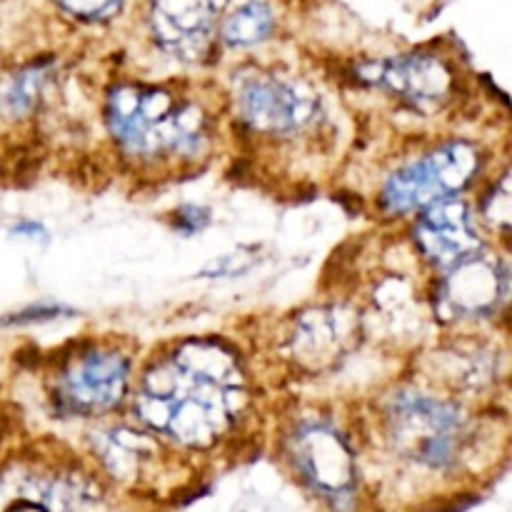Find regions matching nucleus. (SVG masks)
<instances>
[{
    "instance_id": "nucleus-1",
    "label": "nucleus",
    "mask_w": 512,
    "mask_h": 512,
    "mask_svg": "<svg viewBox=\"0 0 512 512\" xmlns=\"http://www.w3.org/2000/svg\"><path fill=\"white\" fill-rule=\"evenodd\" d=\"M245 405V375L233 350L188 340L140 378L133 408L143 425L193 450L213 448Z\"/></svg>"
},
{
    "instance_id": "nucleus-2",
    "label": "nucleus",
    "mask_w": 512,
    "mask_h": 512,
    "mask_svg": "<svg viewBox=\"0 0 512 512\" xmlns=\"http://www.w3.org/2000/svg\"><path fill=\"white\" fill-rule=\"evenodd\" d=\"M105 123L125 158L140 165L193 163L208 153L213 138L208 113L160 85L113 88Z\"/></svg>"
},
{
    "instance_id": "nucleus-3",
    "label": "nucleus",
    "mask_w": 512,
    "mask_h": 512,
    "mask_svg": "<svg viewBox=\"0 0 512 512\" xmlns=\"http://www.w3.org/2000/svg\"><path fill=\"white\" fill-rule=\"evenodd\" d=\"M395 455L425 470H453L473 443V425L455 403L423 390H400L385 408Z\"/></svg>"
},
{
    "instance_id": "nucleus-4",
    "label": "nucleus",
    "mask_w": 512,
    "mask_h": 512,
    "mask_svg": "<svg viewBox=\"0 0 512 512\" xmlns=\"http://www.w3.org/2000/svg\"><path fill=\"white\" fill-rule=\"evenodd\" d=\"M478 148L468 140H448L430 153L393 170L380 193V205L388 215L420 213L430 205L458 198L480 173Z\"/></svg>"
},
{
    "instance_id": "nucleus-5",
    "label": "nucleus",
    "mask_w": 512,
    "mask_h": 512,
    "mask_svg": "<svg viewBox=\"0 0 512 512\" xmlns=\"http://www.w3.org/2000/svg\"><path fill=\"white\" fill-rule=\"evenodd\" d=\"M133 365L120 350L93 345L63 365L53 383V403L60 413L95 418L118 408L130 390Z\"/></svg>"
},
{
    "instance_id": "nucleus-6",
    "label": "nucleus",
    "mask_w": 512,
    "mask_h": 512,
    "mask_svg": "<svg viewBox=\"0 0 512 512\" xmlns=\"http://www.w3.org/2000/svg\"><path fill=\"white\" fill-rule=\"evenodd\" d=\"M235 105L245 128L263 138H293L318 115V103L310 95L288 80L260 73L240 80Z\"/></svg>"
},
{
    "instance_id": "nucleus-7",
    "label": "nucleus",
    "mask_w": 512,
    "mask_h": 512,
    "mask_svg": "<svg viewBox=\"0 0 512 512\" xmlns=\"http://www.w3.org/2000/svg\"><path fill=\"white\" fill-rule=\"evenodd\" d=\"M228 0H150V33L165 53L200 60Z\"/></svg>"
},
{
    "instance_id": "nucleus-8",
    "label": "nucleus",
    "mask_w": 512,
    "mask_h": 512,
    "mask_svg": "<svg viewBox=\"0 0 512 512\" xmlns=\"http://www.w3.org/2000/svg\"><path fill=\"white\" fill-rule=\"evenodd\" d=\"M415 243L435 268L453 270L473 255L483 253V240L470 218L468 203L458 198L443 200L423 210L415 225Z\"/></svg>"
},
{
    "instance_id": "nucleus-9",
    "label": "nucleus",
    "mask_w": 512,
    "mask_h": 512,
    "mask_svg": "<svg viewBox=\"0 0 512 512\" xmlns=\"http://www.w3.org/2000/svg\"><path fill=\"white\" fill-rule=\"evenodd\" d=\"M365 78L420 110H435L453 93V73L435 55H405L365 68Z\"/></svg>"
},
{
    "instance_id": "nucleus-10",
    "label": "nucleus",
    "mask_w": 512,
    "mask_h": 512,
    "mask_svg": "<svg viewBox=\"0 0 512 512\" xmlns=\"http://www.w3.org/2000/svg\"><path fill=\"white\" fill-rule=\"evenodd\" d=\"M293 460L300 473L323 493L340 495L353 488V455L333 428L310 423L293 438Z\"/></svg>"
},
{
    "instance_id": "nucleus-11",
    "label": "nucleus",
    "mask_w": 512,
    "mask_h": 512,
    "mask_svg": "<svg viewBox=\"0 0 512 512\" xmlns=\"http://www.w3.org/2000/svg\"><path fill=\"white\" fill-rule=\"evenodd\" d=\"M505 283L508 275L500 273L490 260L483 258V253H478L450 270L448 293L443 295V300L453 313L463 318H478L493 313L495 303L505 300Z\"/></svg>"
},
{
    "instance_id": "nucleus-12",
    "label": "nucleus",
    "mask_w": 512,
    "mask_h": 512,
    "mask_svg": "<svg viewBox=\"0 0 512 512\" xmlns=\"http://www.w3.org/2000/svg\"><path fill=\"white\" fill-rule=\"evenodd\" d=\"M270 30H273V10L265 3L253 0V3H245L233 10L225 18L220 33L230 48H250V45L263 43Z\"/></svg>"
},
{
    "instance_id": "nucleus-13",
    "label": "nucleus",
    "mask_w": 512,
    "mask_h": 512,
    "mask_svg": "<svg viewBox=\"0 0 512 512\" xmlns=\"http://www.w3.org/2000/svg\"><path fill=\"white\" fill-rule=\"evenodd\" d=\"M43 68H28L15 75L3 90H0V118L23 120L38 105L40 93H43Z\"/></svg>"
},
{
    "instance_id": "nucleus-14",
    "label": "nucleus",
    "mask_w": 512,
    "mask_h": 512,
    "mask_svg": "<svg viewBox=\"0 0 512 512\" xmlns=\"http://www.w3.org/2000/svg\"><path fill=\"white\" fill-rule=\"evenodd\" d=\"M63 10L80 20H108L123 5V0H55Z\"/></svg>"
}]
</instances>
